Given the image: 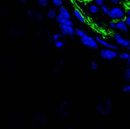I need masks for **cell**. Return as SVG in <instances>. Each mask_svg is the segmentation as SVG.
Listing matches in <instances>:
<instances>
[{
  "instance_id": "obj_1",
  "label": "cell",
  "mask_w": 130,
  "mask_h": 129,
  "mask_svg": "<svg viewBox=\"0 0 130 129\" xmlns=\"http://www.w3.org/2000/svg\"><path fill=\"white\" fill-rule=\"evenodd\" d=\"M95 108L101 114L108 116L112 112V102L109 98L100 100L96 104Z\"/></svg>"
},
{
  "instance_id": "obj_2",
  "label": "cell",
  "mask_w": 130,
  "mask_h": 129,
  "mask_svg": "<svg viewBox=\"0 0 130 129\" xmlns=\"http://www.w3.org/2000/svg\"><path fill=\"white\" fill-rule=\"evenodd\" d=\"M80 41L83 45L88 48L97 50L99 47V44L96 41V39L88 35V34H86L81 38Z\"/></svg>"
},
{
  "instance_id": "obj_3",
  "label": "cell",
  "mask_w": 130,
  "mask_h": 129,
  "mask_svg": "<svg viewBox=\"0 0 130 129\" xmlns=\"http://www.w3.org/2000/svg\"><path fill=\"white\" fill-rule=\"evenodd\" d=\"M109 26L111 29L121 30L126 33L128 32L127 26L123 18L112 20L109 23Z\"/></svg>"
},
{
  "instance_id": "obj_4",
  "label": "cell",
  "mask_w": 130,
  "mask_h": 129,
  "mask_svg": "<svg viewBox=\"0 0 130 129\" xmlns=\"http://www.w3.org/2000/svg\"><path fill=\"white\" fill-rule=\"evenodd\" d=\"M118 53L116 50L104 49L99 52V55L101 58L105 60H112L118 57Z\"/></svg>"
},
{
  "instance_id": "obj_5",
  "label": "cell",
  "mask_w": 130,
  "mask_h": 129,
  "mask_svg": "<svg viewBox=\"0 0 130 129\" xmlns=\"http://www.w3.org/2000/svg\"><path fill=\"white\" fill-rule=\"evenodd\" d=\"M58 28L60 33L64 36L72 37L74 34L75 29L73 26H69L67 25L59 24Z\"/></svg>"
},
{
  "instance_id": "obj_6",
  "label": "cell",
  "mask_w": 130,
  "mask_h": 129,
  "mask_svg": "<svg viewBox=\"0 0 130 129\" xmlns=\"http://www.w3.org/2000/svg\"><path fill=\"white\" fill-rule=\"evenodd\" d=\"M107 15L113 19H122L124 17V12L121 8L114 7L109 10Z\"/></svg>"
},
{
  "instance_id": "obj_7",
  "label": "cell",
  "mask_w": 130,
  "mask_h": 129,
  "mask_svg": "<svg viewBox=\"0 0 130 129\" xmlns=\"http://www.w3.org/2000/svg\"><path fill=\"white\" fill-rule=\"evenodd\" d=\"M113 38L118 45L124 48L130 45V40L124 38L120 34L116 33L113 34Z\"/></svg>"
},
{
  "instance_id": "obj_8",
  "label": "cell",
  "mask_w": 130,
  "mask_h": 129,
  "mask_svg": "<svg viewBox=\"0 0 130 129\" xmlns=\"http://www.w3.org/2000/svg\"><path fill=\"white\" fill-rule=\"evenodd\" d=\"M95 39H96L99 45H101L103 47H106V48L112 49L113 50H117L119 49V47L115 44L109 43L107 41L101 38L99 36H96Z\"/></svg>"
},
{
  "instance_id": "obj_9",
  "label": "cell",
  "mask_w": 130,
  "mask_h": 129,
  "mask_svg": "<svg viewBox=\"0 0 130 129\" xmlns=\"http://www.w3.org/2000/svg\"><path fill=\"white\" fill-rule=\"evenodd\" d=\"M55 20L57 23H59V24L67 25L73 26V23L71 19L64 18L59 14L57 15Z\"/></svg>"
},
{
  "instance_id": "obj_10",
  "label": "cell",
  "mask_w": 130,
  "mask_h": 129,
  "mask_svg": "<svg viewBox=\"0 0 130 129\" xmlns=\"http://www.w3.org/2000/svg\"><path fill=\"white\" fill-rule=\"evenodd\" d=\"M73 15L78 21L81 23H85L86 22V19L80 11L77 8H75L73 11Z\"/></svg>"
},
{
  "instance_id": "obj_11",
  "label": "cell",
  "mask_w": 130,
  "mask_h": 129,
  "mask_svg": "<svg viewBox=\"0 0 130 129\" xmlns=\"http://www.w3.org/2000/svg\"><path fill=\"white\" fill-rule=\"evenodd\" d=\"M58 11L59 15H61L64 18L71 19L72 18L71 15L70 14V12L68 9L65 7L62 6L59 7Z\"/></svg>"
},
{
  "instance_id": "obj_12",
  "label": "cell",
  "mask_w": 130,
  "mask_h": 129,
  "mask_svg": "<svg viewBox=\"0 0 130 129\" xmlns=\"http://www.w3.org/2000/svg\"><path fill=\"white\" fill-rule=\"evenodd\" d=\"M58 14H58L56 9L55 8H51L49 9L47 13V17L49 19H55Z\"/></svg>"
},
{
  "instance_id": "obj_13",
  "label": "cell",
  "mask_w": 130,
  "mask_h": 129,
  "mask_svg": "<svg viewBox=\"0 0 130 129\" xmlns=\"http://www.w3.org/2000/svg\"><path fill=\"white\" fill-rule=\"evenodd\" d=\"M123 77L125 81L130 82V67H128L125 70Z\"/></svg>"
},
{
  "instance_id": "obj_14",
  "label": "cell",
  "mask_w": 130,
  "mask_h": 129,
  "mask_svg": "<svg viewBox=\"0 0 130 129\" xmlns=\"http://www.w3.org/2000/svg\"><path fill=\"white\" fill-rule=\"evenodd\" d=\"M117 57L121 60H127L130 58V54L127 52H123L118 54Z\"/></svg>"
},
{
  "instance_id": "obj_15",
  "label": "cell",
  "mask_w": 130,
  "mask_h": 129,
  "mask_svg": "<svg viewBox=\"0 0 130 129\" xmlns=\"http://www.w3.org/2000/svg\"><path fill=\"white\" fill-rule=\"evenodd\" d=\"M74 34L76 36L81 38L87 34L86 33V32H85V31L83 30L82 29L77 28V29H75Z\"/></svg>"
},
{
  "instance_id": "obj_16",
  "label": "cell",
  "mask_w": 130,
  "mask_h": 129,
  "mask_svg": "<svg viewBox=\"0 0 130 129\" xmlns=\"http://www.w3.org/2000/svg\"><path fill=\"white\" fill-rule=\"evenodd\" d=\"M55 46L57 48H61L66 44V42L63 40L59 39L58 40L54 42Z\"/></svg>"
},
{
  "instance_id": "obj_17",
  "label": "cell",
  "mask_w": 130,
  "mask_h": 129,
  "mask_svg": "<svg viewBox=\"0 0 130 129\" xmlns=\"http://www.w3.org/2000/svg\"><path fill=\"white\" fill-rule=\"evenodd\" d=\"M89 10L90 13L94 14L97 13L99 12V7L97 5H93L89 7Z\"/></svg>"
},
{
  "instance_id": "obj_18",
  "label": "cell",
  "mask_w": 130,
  "mask_h": 129,
  "mask_svg": "<svg viewBox=\"0 0 130 129\" xmlns=\"http://www.w3.org/2000/svg\"><path fill=\"white\" fill-rule=\"evenodd\" d=\"M37 2L40 6L46 8L48 5V0H37Z\"/></svg>"
},
{
  "instance_id": "obj_19",
  "label": "cell",
  "mask_w": 130,
  "mask_h": 129,
  "mask_svg": "<svg viewBox=\"0 0 130 129\" xmlns=\"http://www.w3.org/2000/svg\"><path fill=\"white\" fill-rule=\"evenodd\" d=\"M63 37H64V36L61 33H55L52 36V42H54L56 41L61 39Z\"/></svg>"
},
{
  "instance_id": "obj_20",
  "label": "cell",
  "mask_w": 130,
  "mask_h": 129,
  "mask_svg": "<svg viewBox=\"0 0 130 129\" xmlns=\"http://www.w3.org/2000/svg\"><path fill=\"white\" fill-rule=\"evenodd\" d=\"M52 3L55 6L57 7H60L63 5V1L62 0H52Z\"/></svg>"
},
{
  "instance_id": "obj_21",
  "label": "cell",
  "mask_w": 130,
  "mask_h": 129,
  "mask_svg": "<svg viewBox=\"0 0 130 129\" xmlns=\"http://www.w3.org/2000/svg\"><path fill=\"white\" fill-rule=\"evenodd\" d=\"M90 67H91V69L93 71H96V70H97L98 68H99V66H98L97 63L94 61H92L91 62Z\"/></svg>"
},
{
  "instance_id": "obj_22",
  "label": "cell",
  "mask_w": 130,
  "mask_h": 129,
  "mask_svg": "<svg viewBox=\"0 0 130 129\" xmlns=\"http://www.w3.org/2000/svg\"><path fill=\"white\" fill-rule=\"evenodd\" d=\"M122 90L124 93H127L130 94V85H126L122 88Z\"/></svg>"
},
{
  "instance_id": "obj_23",
  "label": "cell",
  "mask_w": 130,
  "mask_h": 129,
  "mask_svg": "<svg viewBox=\"0 0 130 129\" xmlns=\"http://www.w3.org/2000/svg\"><path fill=\"white\" fill-rule=\"evenodd\" d=\"M125 23H126L127 26L130 27V17L128 15L127 16H124V18H123Z\"/></svg>"
},
{
  "instance_id": "obj_24",
  "label": "cell",
  "mask_w": 130,
  "mask_h": 129,
  "mask_svg": "<svg viewBox=\"0 0 130 129\" xmlns=\"http://www.w3.org/2000/svg\"><path fill=\"white\" fill-rule=\"evenodd\" d=\"M101 7V9H102V11H103V12L105 14H106V15H108V14L109 13V10L108 9L107 7L106 6H104V5L102 6Z\"/></svg>"
},
{
  "instance_id": "obj_25",
  "label": "cell",
  "mask_w": 130,
  "mask_h": 129,
  "mask_svg": "<svg viewBox=\"0 0 130 129\" xmlns=\"http://www.w3.org/2000/svg\"><path fill=\"white\" fill-rule=\"evenodd\" d=\"M96 5L99 6H102L103 5V0H94Z\"/></svg>"
},
{
  "instance_id": "obj_26",
  "label": "cell",
  "mask_w": 130,
  "mask_h": 129,
  "mask_svg": "<svg viewBox=\"0 0 130 129\" xmlns=\"http://www.w3.org/2000/svg\"><path fill=\"white\" fill-rule=\"evenodd\" d=\"M26 13H27V14L28 15H30V16L33 15L34 14V12L33 11H32V10H28L26 12Z\"/></svg>"
},
{
  "instance_id": "obj_27",
  "label": "cell",
  "mask_w": 130,
  "mask_h": 129,
  "mask_svg": "<svg viewBox=\"0 0 130 129\" xmlns=\"http://www.w3.org/2000/svg\"><path fill=\"white\" fill-rule=\"evenodd\" d=\"M111 1L114 4H117L119 2V0H111Z\"/></svg>"
},
{
  "instance_id": "obj_28",
  "label": "cell",
  "mask_w": 130,
  "mask_h": 129,
  "mask_svg": "<svg viewBox=\"0 0 130 129\" xmlns=\"http://www.w3.org/2000/svg\"><path fill=\"white\" fill-rule=\"evenodd\" d=\"M127 64L128 67H130V58L127 60Z\"/></svg>"
},
{
  "instance_id": "obj_29",
  "label": "cell",
  "mask_w": 130,
  "mask_h": 129,
  "mask_svg": "<svg viewBox=\"0 0 130 129\" xmlns=\"http://www.w3.org/2000/svg\"><path fill=\"white\" fill-rule=\"evenodd\" d=\"M27 0H20V2H21L22 4H24L26 3V2H27Z\"/></svg>"
},
{
  "instance_id": "obj_30",
  "label": "cell",
  "mask_w": 130,
  "mask_h": 129,
  "mask_svg": "<svg viewBox=\"0 0 130 129\" xmlns=\"http://www.w3.org/2000/svg\"><path fill=\"white\" fill-rule=\"evenodd\" d=\"M125 48L126 49V50H127V51H130V45L127 46V47H126Z\"/></svg>"
},
{
  "instance_id": "obj_31",
  "label": "cell",
  "mask_w": 130,
  "mask_h": 129,
  "mask_svg": "<svg viewBox=\"0 0 130 129\" xmlns=\"http://www.w3.org/2000/svg\"><path fill=\"white\" fill-rule=\"evenodd\" d=\"M127 15L130 17V8H129L128 9H127Z\"/></svg>"
}]
</instances>
